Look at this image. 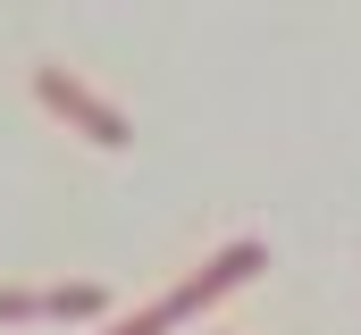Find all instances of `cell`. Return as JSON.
I'll use <instances>...</instances> for the list:
<instances>
[{
	"label": "cell",
	"instance_id": "3",
	"mask_svg": "<svg viewBox=\"0 0 361 335\" xmlns=\"http://www.w3.org/2000/svg\"><path fill=\"white\" fill-rule=\"evenodd\" d=\"M34 293H42V319H101L109 310L101 285H34Z\"/></svg>",
	"mask_w": 361,
	"mask_h": 335
},
{
	"label": "cell",
	"instance_id": "4",
	"mask_svg": "<svg viewBox=\"0 0 361 335\" xmlns=\"http://www.w3.org/2000/svg\"><path fill=\"white\" fill-rule=\"evenodd\" d=\"M42 319V293L34 285H0V327H34Z\"/></svg>",
	"mask_w": 361,
	"mask_h": 335
},
{
	"label": "cell",
	"instance_id": "2",
	"mask_svg": "<svg viewBox=\"0 0 361 335\" xmlns=\"http://www.w3.org/2000/svg\"><path fill=\"white\" fill-rule=\"evenodd\" d=\"M261 268H269V244H252V235H244V244H227V251H210V260L185 277L177 293H160V319H169V327L202 319L219 293H235V285H244V277H261Z\"/></svg>",
	"mask_w": 361,
	"mask_h": 335
},
{
	"label": "cell",
	"instance_id": "5",
	"mask_svg": "<svg viewBox=\"0 0 361 335\" xmlns=\"http://www.w3.org/2000/svg\"><path fill=\"white\" fill-rule=\"evenodd\" d=\"M109 335H169V319H160V302H152V310H135V319H118Z\"/></svg>",
	"mask_w": 361,
	"mask_h": 335
},
{
	"label": "cell",
	"instance_id": "1",
	"mask_svg": "<svg viewBox=\"0 0 361 335\" xmlns=\"http://www.w3.org/2000/svg\"><path fill=\"white\" fill-rule=\"evenodd\" d=\"M34 101L51 109V118H68L85 143H101V151H126L135 143V126H126V109H109L92 84H76L68 68H34Z\"/></svg>",
	"mask_w": 361,
	"mask_h": 335
}]
</instances>
